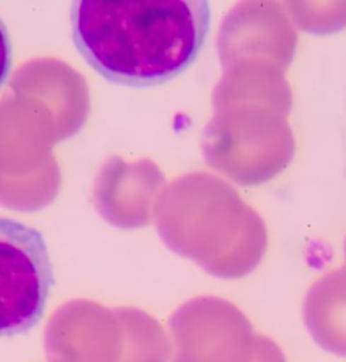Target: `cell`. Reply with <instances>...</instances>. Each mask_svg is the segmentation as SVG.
Segmentation results:
<instances>
[{
    "instance_id": "1",
    "label": "cell",
    "mask_w": 346,
    "mask_h": 362,
    "mask_svg": "<svg viewBox=\"0 0 346 362\" xmlns=\"http://www.w3.org/2000/svg\"><path fill=\"white\" fill-rule=\"evenodd\" d=\"M204 0H79L71 8L77 52L105 80L153 87L183 74L204 45Z\"/></svg>"
},
{
    "instance_id": "2",
    "label": "cell",
    "mask_w": 346,
    "mask_h": 362,
    "mask_svg": "<svg viewBox=\"0 0 346 362\" xmlns=\"http://www.w3.org/2000/svg\"><path fill=\"white\" fill-rule=\"evenodd\" d=\"M54 272L42 234L0 216V337L30 332L45 313Z\"/></svg>"
},
{
    "instance_id": "3",
    "label": "cell",
    "mask_w": 346,
    "mask_h": 362,
    "mask_svg": "<svg viewBox=\"0 0 346 362\" xmlns=\"http://www.w3.org/2000/svg\"><path fill=\"white\" fill-rule=\"evenodd\" d=\"M172 322L173 362H288L240 308L219 299L196 303Z\"/></svg>"
},
{
    "instance_id": "4",
    "label": "cell",
    "mask_w": 346,
    "mask_h": 362,
    "mask_svg": "<svg viewBox=\"0 0 346 362\" xmlns=\"http://www.w3.org/2000/svg\"><path fill=\"white\" fill-rule=\"evenodd\" d=\"M286 112L268 106L242 105L230 124L234 151L230 175L245 185L272 180L291 164L295 138Z\"/></svg>"
},
{
    "instance_id": "5",
    "label": "cell",
    "mask_w": 346,
    "mask_h": 362,
    "mask_svg": "<svg viewBox=\"0 0 346 362\" xmlns=\"http://www.w3.org/2000/svg\"><path fill=\"white\" fill-rule=\"evenodd\" d=\"M233 19L240 29V65H267L286 72L298 35L284 8L276 1H250L242 4Z\"/></svg>"
},
{
    "instance_id": "6",
    "label": "cell",
    "mask_w": 346,
    "mask_h": 362,
    "mask_svg": "<svg viewBox=\"0 0 346 362\" xmlns=\"http://www.w3.org/2000/svg\"><path fill=\"white\" fill-rule=\"evenodd\" d=\"M303 320L318 346L346 358V267L311 286L303 303Z\"/></svg>"
},
{
    "instance_id": "7",
    "label": "cell",
    "mask_w": 346,
    "mask_h": 362,
    "mask_svg": "<svg viewBox=\"0 0 346 362\" xmlns=\"http://www.w3.org/2000/svg\"><path fill=\"white\" fill-rule=\"evenodd\" d=\"M13 65V45L7 26L0 18V87L7 81Z\"/></svg>"
},
{
    "instance_id": "8",
    "label": "cell",
    "mask_w": 346,
    "mask_h": 362,
    "mask_svg": "<svg viewBox=\"0 0 346 362\" xmlns=\"http://www.w3.org/2000/svg\"><path fill=\"white\" fill-rule=\"evenodd\" d=\"M345 257H346V240H345Z\"/></svg>"
}]
</instances>
